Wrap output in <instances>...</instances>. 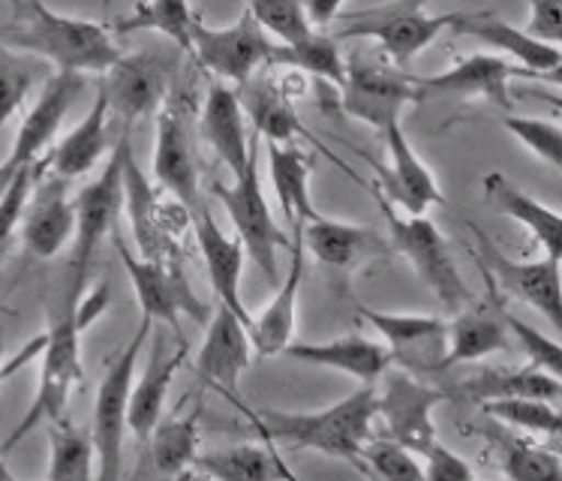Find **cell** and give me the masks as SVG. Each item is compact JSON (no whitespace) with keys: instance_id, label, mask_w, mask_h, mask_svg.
<instances>
[{"instance_id":"3","label":"cell","mask_w":562,"mask_h":481,"mask_svg":"<svg viewBox=\"0 0 562 481\" xmlns=\"http://www.w3.org/2000/svg\"><path fill=\"white\" fill-rule=\"evenodd\" d=\"M265 443L292 448H313L328 458L361 467V446L373 436L376 385H361L349 398L319 413H280V410H244Z\"/></svg>"},{"instance_id":"4","label":"cell","mask_w":562,"mask_h":481,"mask_svg":"<svg viewBox=\"0 0 562 481\" xmlns=\"http://www.w3.org/2000/svg\"><path fill=\"white\" fill-rule=\"evenodd\" d=\"M376 195L382 214L389 217L391 230V247L403 253L409 265L415 268V275L425 280V287L437 295V301L451 313H458L460 307L470 304V289L460 277L458 265L448 253L446 235L437 230V223L425 214H397L385 195L379 193L376 187H370Z\"/></svg>"},{"instance_id":"48","label":"cell","mask_w":562,"mask_h":481,"mask_svg":"<svg viewBox=\"0 0 562 481\" xmlns=\"http://www.w3.org/2000/svg\"><path fill=\"white\" fill-rule=\"evenodd\" d=\"M422 458H425V472L427 481H470L472 479V467L467 460L454 455L451 448L442 446V443H430V446L422 451Z\"/></svg>"},{"instance_id":"27","label":"cell","mask_w":562,"mask_h":481,"mask_svg":"<svg viewBox=\"0 0 562 481\" xmlns=\"http://www.w3.org/2000/svg\"><path fill=\"white\" fill-rule=\"evenodd\" d=\"M193 223L195 244L202 250L205 259L207 280L217 292V299L223 307H229L235 316H241L250 328V313L241 299V275H244V244L238 238H232L226 232L220 230V223L214 214L202 205L195 211L193 217H187Z\"/></svg>"},{"instance_id":"18","label":"cell","mask_w":562,"mask_h":481,"mask_svg":"<svg viewBox=\"0 0 562 481\" xmlns=\"http://www.w3.org/2000/svg\"><path fill=\"white\" fill-rule=\"evenodd\" d=\"M81 91H85V76L81 72H60V69H55L46 79V85H43L40 100L24 115L19 133L12 138L10 157L0 166L7 172L19 175V169H24V166L43 160V154L55 142L60 124L67 121V112L72 109Z\"/></svg>"},{"instance_id":"44","label":"cell","mask_w":562,"mask_h":481,"mask_svg":"<svg viewBox=\"0 0 562 481\" xmlns=\"http://www.w3.org/2000/svg\"><path fill=\"white\" fill-rule=\"evenodd\" d=\"M361 470L373 472L379 479L389 481H422V463L418 455L409 451L401 443H394L389 436H370L361 446Z\"/></svg>"},{"instance_id":"12","label":"cell","mask_w":562,"mask_h":481,"mask_svg":"<svg viewBox=\"0 0 562 481\" xmlns=\"http://www.w3.org/2000/svg\"><path fill=\"white\" fill-rule=\"evenodd\" d=\"M103 76L100 91L109 100V112L130 130L138 118L154 115L169 100L172 58L162 48H138L130 55H117Z\"/></svg>"},{"instance_id":"34","label":"cell","mask_w":562,"mask_h":481,"mask_svg":"<svg viewBox=\"0 0 562 481\" xmlns=\"http://www.w3.org/2000/svg\"><path fill=\"white\" fill-rule=\"evenodd\" d=\"M109 100L103 91H97L93 105L88 115L81 118V124L60 138L46 157V172L58 175V178H81L88 175L103 160L105 145H109Z\"/></svg>"},{"instance_id":"7","label":"cell","mask_w":562,"mask_h":481,"mask_svg":"<svg viewBox=\"0 0 562 481\" xmlns=\"http://www.w3.org/2000/svg\"><path fill=\"white\" fill-rule=\"evenodd\" d=\"M256 145L250 150L247 169L235 175V183L226 187V183L214 181L211 190L232 217L244 253H250V259L262 268L268 280H277V250H292V240L271 217V208L262 193V178H259V148Z\"/></svg>"},{"instance_id":"38","label":"cell","mask_w":562,"mask_h":481,"mask_svg":"<svg viewBox=\"0 0 562 481\" xmlns=\"http://www.w3.org/2000/svg\"><path fill=\"white\" fill-rule=\"evenodd\" d=\"M460 398L470 401H494V398H541V401L560 403L562 382L548 370L524 367V370H484L479 377L463 382Z\"/></svg>"},{"instance_id":"24","label":"cell","mask_w":562,"mask_h":481,"mask_svg":"<svg viewBox=\"0 0 562 481\" xmlns=\"http://www.w3.org/2000/svg\"><path fill=\"white\" fill-rule=\"evenodd\" d=\"M520 76H532L529 69L517 67L515 60L503 58V55H470V58L458 60L454 67L446 72H434V76H415L425 93H454V97H472V100H484V103L496 105V109H512V91L508 85L512 79Z\"/></svg>"},{"instance_id":"19","label":"cell","mask_w":562,"mask_h":481,"mask_svg":"<svg viewBox=\"0 0 562 481\" xmlns=\"http://www.w3.org/2000/svg\"><path fill=\"white\" fill-rule=\"evenodd\" d=\"M382 136H385V145H389V166H382V163L370 160L368 154H361L376 169L379 181L373 187H376L379 193L385 195L391 205L403 208L406 214H427L430 205L446 202L434 172L427 169V163L409 145L401 121L385 126Z\"/></svg>"},{"instance_id":"23","label":"cell","mask_w":562,"mask_h":481,"mask_svg":"<svg viewBox=\"0 0 562 481\" xmlns=\"http://www.w3.org/2000/svg\"><path fill=\"white\" fill-rule=\"evenodd\" d=\"M451 34L470 36L484 46L496 48L499 55L512 58L517 67L536 72V79L560 81V46L541 43L536 36H529L524 27L503 22L494 12H458V19L451 24Z\"/></svg>"},{"instance_id":"33","label":"cell","mask_w":562,"mask_h":481,"mask_svg":"<svg viewBox=\"0 0 562 481\" xmlns=\"http://www.w3.org/2000/svg\"><path fill=\"white\" fill-rule=\"evenodd\" d=\"M484 195L487 202L503 211L505 217L517 220L520 226H527L529 235L539 240L544 256L551 259H560L562 256V217L560 211L541 205L539 199H532L529 193H524L517 183H512L503 172L484 175Z\"/></svg>"},{"instance_id":"39","label":"cell","mask_w":562,"mask_h":481,"mask_svg":"<svg viewBox=\"0 0 562 481\" xmlns=\"http://www.w3.org/2000/svg\"><path fill=\"white\" fill-rule=\"evenodd\" d=\"M487 439L496 446L499 463L508 479L515 481H557L562 476V463L557 458V451L541 448L532 439L515 436L512 430H505L499 424L484 427Z\"/></svg>"},{"instance_id":"2","label":"cell","mask_w":562,"mask_h":481,"mask_svg":"<svg viewBox=\"0 0 562 481\" xmlns=\"http://www.w3.org/2000/svg\"><path fill=\"white\" fill-rule=\"evenodd\" d=\"M0 40L60 72L81 76L105 72L121 55L103 24L55 12L43 0H12V15L0 27Z\"/></svg>"},{"instance_id":"46","label":"cell","mask_w":562,"mask_h":481,"mask_svg":"<svg viewBox=\"0 0 562 481\" xmlns=\"http://www.w3.org/2000/svg\"><path fill=\"white\" fill-rule=\"evenodd\" d=\"M499 316H503V325L508 337H515L517 346H520V353L529 358V367H539V370H548L553 377H560L562 373V353L560 344L548 337V334L536 332L532 325H527L524 320H517L515 313H508L505 307V295L499 301Z\"/></svg>"},{"instance_id":"11","label":"cell","mask_w":562,"mask_h":481,"mask_svg":"<svg viewBox=\"0 0 562 481\" xmlns=\"http://www.w3.org/2000/svg\"><path fill=\"white\" fill-rule=\"evenodd\" d=\"M470 232L475 235V262L482 265L491 275L496 289L539 310L544 320L551 322L557 332H562V283H560V259L544 256L539 262H515L512 256H505L496 240L482 230L470 223Z\"/></svg>"},{"instance_id":"29","label":"cell","mask_w":562,"mask_h":481,"mask_svg":"<svg viewBox=\"0 0 562 481\" xmlns=\"http://www.w3.org/2000/svg\"><path fill=\"white\" fill-rule=\"evenodd\" d=\"M154 356H150L145 373L133 379V391H130V406H126V427L133 430L138 443H148L150 430L157 427L166 406V394L172 385L178 367L187 358V340L178 344V349L169 353V344L162 334H154Z\"/></svg>"},{"instance_id":"50","label":"cell","mask_w":562,"mask_h":481,"mask_svg":"<svg viewBox=\"0 0 562 481\" xmlns=\"http://www.w3.org/2000/svg\"><path fill=\"white\" fill-rule=\"evenodd\" d=\"M344 3L346 0H301L311 24H331L334 19H340Z\"/></svg>"},{"instance_id":"32","label":"cell","mask_w":562,"mask_h":481,"mask_svg":"<svg viewBox=\"0 0 562 481\" xmlns=\"http://www.w3.org/2000/svg\"><path fill=\"white\" fill-rule=\"evenodd\" d=\"M268 172L274 183L277 202L283 208V217L301 238L304 223L319 217L311 199V157L299 148V142H268Z\"/></svg>"},{"instance_id":"31","label":"cell","mask_w":562,"mask_h":481,"mask_svg":"<svg viewBox=\"0 0 562 481\" xmlns=\"http://www.w3.org/2000/svg\"><path fill=\"white\" fill-rule=\"evenodd\" d=\"M304 280V244L292 238V265L283 283L277 287L268 307L250 320V346L259 356H283V349L295 337V313H299V289Z\"/></svg>"},{"instance_id":"9","label":"cell","mask_w":562,"mask_h":481,"mask_svg":"<svg viewBox=\"0 0 562 481\" xmlns=\"http://www.w3.org/2000/svg\"><path fill=\"white\" fill-rule=\"evenodd\" d=\"M130 130H121L117 145L105 160V169L72 199L76 205V235H72V259L69 280L85 287L88 265L97 256V247L115 230V220L124 208V138Z\"/></svg>"},{"instance_id":"26","label":"cell","mask_w":562,"mask_h":481,"mask_svg":"<svg viewBox=\"0 0 562 481\" xmlns=\"http://www.w3.org/2000/svg\"><path fill=\"white\" fill-rule=\"evenodd\" d=\"M199 130H202V138L214 148L220 163L229 169L232 178L247 169L250 150L259 142V136L256 133L247 136V115L241 109V97L235 88H229V81L211 79L205 105L199 115Z\"/></svg>"},{"instance_id":"22","label":"cell","mask_w":562,"mask_h":481,"mask_svg":"<svg viewBox=\"0 0 562 481\" xmlns=\"http://www.w3.org/2000/svg\"><path fill=\"white\" fill-rule=\"evenodd\" d=\"M484 280V301L472 304L470 310L460 307L458 316L446 325V356H442V370L446 367L463 365V361H479V358L508 353L512 340L505 332L503 316H499V301L503 292L496 289L491 275L479 265Z\"/></svg>"},{"instance_id":"25","label":"cell","mask_w":562,"mask_h":481,"mask_svg":"<svg viewBox=\"0 0 562 481\" xmlns=\"http://www.w3.org/2000/svg\"><path fill=\"white\" fill-rule=\"evenodd\" d=\"M358 313L376 328V334L391 349V358L406 367L442 370L446 356V325L442 316H415V313H382V310L358 307Z\"/></svg>"},{"instance_id":"28","label":"cell","mask_w":562,"mask_h":481,"mask_svg":"<svg viewBox=\"0 0 562 481\" xmlns=\"http://www.w3.org/2000/svg\"><path fill=\"white\" fill-rule=\"evenodd\" d=\"M301 244L316 256V262L328 265L334 271H352L358 262L373 259V256H389V240L379 232L356 223H340V220L316 217L304 223Z\"/></svg>"},{"instance_id":"52","label":"cell","mask_w":562,"mask_h":481,"mask_svg":"<svg viewBox=\"0 0 562 481\" xmlns=\"http://www.w3.org/2000/svg\"><path fill=\"white\" fill-rule=\"evenodd\" d=\"M0 481H12V470L3 463V455H0Z\"/></svg>"},{"instance_id":"51","label":"cell","mask_w":562,"mask_h":481,"mask_svg":"<svg viewBox=\"0 0 562 481\" xmlns=\"http://www.w3.org/2000/svg\"><path fill=\"white\" fill-rule=\"evenodd\" d=\"M12 310L0 307V379H3V353H7V328H10Z\"/></svg>"},{"instance_id":"42","label":"cell","mask_w":562,"mask_h":481,"mask_svg":"<svg viewBox=\"0 0 562 481\" xmlns=\"http://www.w3.org/2000/svg\"><path fill=\"white\" fill-rule=\"evenodd\" d=\"M46 76V64L34 55L15 52L0 40V130L22 109L27 93Z\"/></svg>"},{"instance_id":"37","label":"cell","mask_w":562,"mask_h":481,"mask_svg":"<svg viewBox=\"0 0 562 481\" xmlns=\"http://www.w3.org/2000/svg\"><path fill=\"white\" fill-rule=\"evenodd\" d=\"M301 69V72H311L316 79L328 81L337 91L344 88L346 79V60L344 52L337 46V40L328 34H313L301 36L295 43H274L268 64L265 69Z\"/></svg>"},{"instance_id":"45","label":"cell","mask_w":562,"mask_h":481,"mask_svg":"<svg viewBox=\"0 0 562 481\" xmlns=\"http://www.w3.org/2000/svg\"><path fill=\"white\" fill-rule=\"evenodd\" d=\"M247 10L265 34L277 43H295L316 31L301 0H247Z\"/></svg>"},{"instance_id":"15","label":"cell","mask_w":562,"mask_h":481,"mask_svg":"<svg viewBox=\"0 0 562 481\" xmlns=\"http://www.w3.org/2000/svg\"><path fill=\"white\" fill-rule=\"evenodd\" d=\"M115 247L121 262H124L126 275L133 280L142 316H148L150 322L169 325L178 340H184L181 337V313H190L195 322L207 320V307L195 299V292L187 283V277L175 275L172 268H166L160 262L138 259V256L126 250V244L121 238H115Z\"/></svg>"},{"instance_id":"30","label":"cell","mask_w":562,"mask_h":481,"mask_svg":"<svg viewBox=\"0 0 562 481\" xmlns=\"http://www.w3.org/2000/svg\"><path fill=\"white\" fill-rule=\"evenodd\" d=\"M283 356L304 361V365L331 367L337 373L358 379L361 385H376L379 377L391 367V349L385 344L368 340L361 334L337 337L328 344H289Z\"/></svg>"},{"instance_id":"21","label":"cell","mask_w":562,"mask_h":481,"mask_svg":"<svg viewBox=\"0 0 562 481\" xmlns=\"http://www.w3.org/2000/svg\"><path fill=\"white\" fill-rule=\"evenodd\" d=\"M124 202L130 205V217H133V232H136L138 250L142 259L160 262L172 268L175 275H184L181 268V250L172 240L169 232V208L157 205V193L138 169L136 154H133V138L126 133L124 138Z\"/></svg>"},{"instance_id":"5","label":"cell","mask_w":562,"mask_h":481,"mask_svg":"<svg viewBox=\"0 0 562 481\" xmlns=\"http://www.w3.org/2000/svg\"><path fill=\"white\" fill-rule=\"evenodd\" d=\"M430 0H394L385 7L364 12H346L344 27L337 31L340 40H376L394 67L406 69L418 58L446 27L454 24L458 12L427 15Z\"/></svg>"},{"instance_id":"14","label":"cell","mask_w":562,"mask_h":481,"mask_svg":"<svg viewBox=\"0 0 562 481\" xmlns=\"http://www.w3.org/2000/svg\"><path fill=\"white\" fill-rule=\"evenodd\" d=\"M154 178L162 193H169L193 217L205 205L199 187V157L193 148V133L187 124L184 105L166 100L157 109V150H154Z\"/></svg>"},{"instance_id":"36","label":"cell","mask_w":562,"mask_h":481,"mask_svg":"<svg viewBox=\"0 0 562 481\" xmlns=\"http://www.w3.org/2000/svg\"><path fill=\"white\" fill-rule=\"evenodd\" d=\"M199 422H202V403H195L187 415L157 422L148 436V460L157 476L175 479L193 470L199 458Z\"/></svg>"},{"instance_id":"10","label":"cell","mask_w":562,"mask_h":481,"mask_svg":"<svg viewBox=\"0 0 562 481\" xmlns=\"http://www.w3.org/2000/svg\"><path fill=\"white\" fill-rule=\"evenodd\" d=\"M274 40L265 34L250 10L229 27H211L202 19H193L190 27V55L211 79L244 85L252 72L268 64Z\"/></svg>"},{"instance_id":"43","label":"cell","mask_w":562,"mask_h":481,"mask_svg":"<svg viewBox=\"0 0 562 481\" xmlns=\"http://www.w3.org/2000/svg\"><path fill=\"white\" fill-rule=\"evenodd\" d=\"M479 406L487 418H496L505 427L544 434L553 439L560 436V403L541 401V398H494V401H482Z\"/></svg>"},{"instance_id":"17","label":"cell","mask_w":562,"mask_h":481,"mask_svg":"<svg viewBox=\"0 0 562 481\" xmlns=\"http://www.w3.org/2000/svg\"><path fill=\"white\" fill-rule=\"evenodd\" d=\"M238 97H241L244 115L250 118L252 133L259 138H265V142H299V138H304V142H311V145H319L322 148L319 138L313 136L311 130L301 124V118L299 112H295V105H292V97H289L286 85H280L277 79H271L265 67L259 69V72H252L250 79L244 81ZM322 154H325L337 169H344L352 181L370 187V183L364 181V178H358L337 154H331V150L325 148H322Z\"/></svg>"},{"instance_id":"41","label":"cell","mask_w":562,"mask_h":481,"mask_svg":"<svg viewBox=\"0 0 562 481\" xmlns=\"http://www.w3.org/2000/svg\"><path fill=\"white\" fill-rule=\"evenodd\" d=\"M93 460H97V446H93L91 430L72 424L64 415L52 418V427H48V479H93L97 476Z\"/></svg>"},{"instance_id":"49","label":"cell","mask_w":562,"mask_h":481,"mask_svg":"<svg viewBox=\"0 0 562 481\" xmlns=\"http://www.w3.org/2000/svg\"><path fill=\"white\" fill-rule=\"evenodd\" d=\"M524 31L541 43L560 46L562 0H529V22Z\"/></svg>"},{"instance_id":"8","label":"cell","mask_w":562,"mask_h":481,"mask_svg":"<svg viewBox=\"0 0 562 481\" xmlns=\"http://www.w3.org/2000/svg\"><path fill=\"white\" fill-rule=\"evenodd\" d=\"M427 93L415 76L403 72L385 60L352 58L346 64V79L340 88V109L346 115L364 121L373 130H385L401 121L403 109L425 100Z\"/></svg>"},{"instance_id":"13","label":"cell","mask_w":562,"mask_h":481,"mask_svg":"<svg viewBox=\"0 0 562 481\" xmlns=\"http://www.w3.org/2000/svg\"><path fill=\"white\" fill-rule=\"evenodd\" d=\"M382 389H376V418H382V434L401 443L422 458L430 443H437L434 410L451 394L434 385H425L409 370H385Z\"/></svg>"},{"instance_id":"20","label":"cell","mask_w":562,"mask_h":481,"mask_svg":"<svg viewBox=\"0 0 562 481\" xmlns=\"http://www.w3.org/2000/svg\"><path fill=\"white\" fill-rule=\"evenodd\" d=\"M24 250L34 259H52L76 235V205L69 199V181L43 169L27 195L22 214Z\"/></svg>"},{"instance_id":"40","label":"cell","mask_w":562,"mask_h":481,"mask_svg":"<svg viewBox=\"0 0 562 481\" xmlns=\"http://www.w3.org/2000/svg\"><path fill=\"white\" fill-rule=\"evenodd\" d=\"M193 10L190 0H138L133 10L115 19L117 36L126 34H162L172 40L181 52H190V27H193Z\"/></svg>"},{"instance_id":"47","label":"cell","mask_w":562,"mask_h":481,"mask_svg":"<svg viewBox=\"0 0 562 481\" xmlns=\"http://www.w3.org/2000/svg\"><path fill=\"white\" fill-rule=\"evenodd\" d=\"M503 126L517 138V142H520V145H524V148L532 150L541 163H548L551 169H560L562 166L560 124H553V121H541V118L508 115L503 121Z\"/></svg>"},{"instance_id":"6","label":"cell","mask_w":562,"mask_h":481,"mask_svg":"<svg viewBox=\"0 0 562 481\" xmlns=\"http://www.w3.org/2000/svg\"><path fill=\"white\" fill-rule=\"evenodd\" d=\"M154 322L142 316L136 334L130 337V344L117 353L105 377L97 389V403H93V446H97V476L105 481H115L121 476V455H124V436H126V406H130V391L136 379V365L142 349L148 344Z\"/></svg>"},{"instance_id":"1","label":"cell","mask_w":562,"mask_h":481,"mask_svg":"<svg viewBox=\"0 0 562 481\" xmlns=\"http://www.w3.org/2000/svg\"><path fill=\"white\" fill-rule=\"evenodd\" d=\"M81 289L85 287L69 280L67 295L60 301V307L52 313L48 332L36 344L27 346V353L43 349L36 398L31 403V410L22 415V422L15 424V430L3 439L0 455H10L12 448L19 446L24 436L34 430L36 424L52 422V418L64 415L72 389L85 382V370H81V334L109 307V287H97L88 299H81Z\"/></svg>"},{"instance_id":"16","label":"cell","mask_w":562,"mask_h":481,"mask_svg":"<svg viewBox=\"0 0 562 481\" xmlns=\"http://www.w3.org/2000/svg\"><path fill=\"white\" fill-rule=\"evenodd\" d=\"M250 367V332H247V322L241 316H235L229 307L220 304L211 320H207V334L202 346H199V356H195V370L199 377L205 379L207 385L226 398L235 410H247V403L241 401V373Z\"/></svg>"},{"instance_id":"35","label":"cell","mask_w":562,"mask_h":481,"mask_svg":"<svg viewBox=\"0 0 562 481\" xmlns=\"http://www.w3.org/2000/svg\"><path fill=\"white\" fill-rule=\"evenodd\" d=\"M195 472L232 481H268V479H295L283 458H277L271 443L265 446H232L217 451H199L193 463Z\"/></svg>"}]
</instances>
